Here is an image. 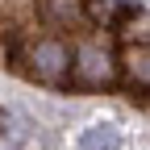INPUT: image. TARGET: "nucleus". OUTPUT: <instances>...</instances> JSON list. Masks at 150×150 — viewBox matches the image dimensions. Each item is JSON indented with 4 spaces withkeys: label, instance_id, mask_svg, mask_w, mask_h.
Wrapping results in <instances>:
<instances>
[{
    "label": "nucleus",
    "instance_id": "obj_2",
    "mask_svg": "<svg viewBox=\"0 0 150 150\" xmlns=\"http://www.w3.org/2000/svg\"><path fill=\"white\" fill-rule=\"evenodd\" d=\"M21 67L38 83L63 88L71 79V46L63 42V38H33V42H25V50H21Z\"/></svg>",
    "mask_w": 150,
    "mask_h": 150
},
{
    "label": "nucleus",
    "instance_id": "obj_6",
    "mask_svg": "<svg viewBox=\"0 0 150 150\" xmlns=\"http://www.w3.org/2000/svg\"><path fill=\"white\" fill-rule=\"evenodd\" d=\"M83 13H88L96 25H112L117 17H129L134 8H129V4H117V0H88V8H83Z\"/></svg>",
    "mask_w": 150,
    "mask_h": 150
},
{
    "label": "nucleus",
    "instance_id": "obj_4",
    "mask_svg": "<svg viewBox=\"0 0 150 150\" xmlns=\"http://www.w3.org/2000/svg\"><path fill=\"white\" fill-rule=\"evenodd\" d=\"M42 8H46V17L50 21H59V25H79V21H88V0H42Z\"/></svg>",
    "mask_w": 150,
    "mask_h": 150
},
{
    "label": "nucleus",
    "instance_id": "obj_5",
    "mask_svg": "<svg viewBox=\"0 0 150 150\" xmlns=\"http://www.w3.org/2000/svg\"><path fill=\"white\" fill-rule=\"evenodd\" d=\"M117 146H121L117 125H92V129H83V138H79V150H117Z\"/></svg>",
    "mask_w": 150,
    "mask_h": 150
},
{
    "label": "nucleus",
    "instance_id": "obj_7",
    "mask_svg": "<svg viewBox=\"0 0 150 150\" xmlns=\"http://www.w3.org/2000/svg\"><path fill=\"white\" fill-rule=\"evenodd\" d=\"M125 46H150V17L138 8V13H129V21H125Z\"/></svg>",
    "mask_w": 150,
    "mask_h": 150
},
{
    "label": "nucleus",
    "instance_id": "obj_1",
    "mask_svg": "<svg viewBox=\"0 0 150 150\" xmlns=\"http://www.w3.org/2000/svg\"><path fill=\"white\" fill-rule=\"evenodd\" d=\"M117 75H121V63H117V54H112V46L104 38H79L71 46V79L67 83L96 92V88L117 83Z\"/></svg>",
    "mask_w": 150,
    "mask_h": 150
},
{
    "label": "nucleus",
    "instance_id": "obj_3",
    "mask_svg": "<svg viewBox=\"0 0 150 150\" xmlns=\"http://www.w3.org/2000/svg\"><path fill=\"white\" fill-rule=\"evenodd\" d=\"M117 63L134 88H150V46H125V54H117Z\"/></svg>",
    "mask_w": 150,
    "mask_h": 150
}]
</instances>
